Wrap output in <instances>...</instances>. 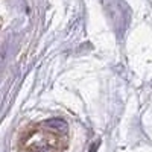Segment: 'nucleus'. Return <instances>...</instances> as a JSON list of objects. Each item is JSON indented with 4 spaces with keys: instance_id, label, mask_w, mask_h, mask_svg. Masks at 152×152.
Wrapping results in <instances>:
<instances>
[{
    "instance_id": "1",
    "label": "nucleus",
    "mask_w": 152,
    "mask_h": 152,
    "mask_svg": "<svg viewBox=\"0 0 152 152\" xmlns=\"http://www.w3.org/2000/svg\"><path fill=\"white\" fill-rule=\"evenodd\" d=\"M67 126L62 120H49L32 126L20 140V152H64Z\"/></svg>"
}]
</instances>
